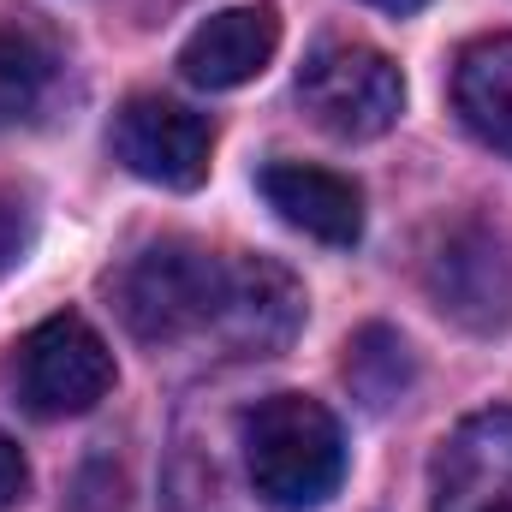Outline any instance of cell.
I'll use <instances>...</instances> for the list:
<instances>
[{
  "label": "cell",
  "mask_w": 512,
  "mask_h": 512,
  "mask_svg": "<svg viewBox=\"0 0 512 512\" xmlns=\"http://www.w3.org/2000/svg\"><path fill=\"white\" fill-rule=\"evenodd\" d=\"M30 495V459L18 453L12 435H0V512H12Z\"/></svg>",
  "instance_id": "cell-14"
},
{
  "label": "cell",
  "mask_w": 512,
  "mask_h": 512,
  "mask_svg": "<svg viewBox=\"0 0 512 512\" xmlns=\"http://www.w3.org/2000/svg\"><path fill=\"white\" fill-rule=\"evenodd\" d=\"M453 108L489 149L512 155V36H483L459 54Z\"/></svg>",
  "instance_id": "cell-11"
},
{
  "label": "cell",
  "mask_w": 512,
  "mask_h": 512,
  "mask_svg": "<svg viewBox=\"0 0 512 512\" xmlns=\"http://www.w3.org/2000/svg\"><path fill=\"white\" fill-rule=\"evenodd\" d=\"M114 393V352L108 340L78 316L60 310L36 322L18 346V399L36 417H84Z\"/></svg>",
  "instance_id": "cell-4"
},
{
  "label": "cell",
  "mask_w": 512,
  "mask_h": 512,
  "mask_svg": "<svg viewBox=\"0 0 512 512\" xmlns=\"http://www.w3.org/2000/svg\"><path fill=\"white\" fill-rule=\"evenodd\" d=\"M429 507L512 512V411H477L435 447Z\"/></svg>",
  "instance_id": "cell-8"
},
{
  "label": "cell",
  "mask_w": 512,
  "mask_h": 512,
  "mask_svg": "<svg viewBox=\"0 0 512 512\" xmlns=\"http://www.w3.org/2000/svg\"><path fill=\"white\" fill-rule=\"evenodd\" d=\"M209 149H215V131L185 102L131 96L114 114V155L126 161V173L161 191H197L209 179Z\"/></svg>",
  "instance_id": "cell-6"
},
{
  "label": "cell",
  "mask_w": 512,
  "mask_h": 512,
  "mask_svg": "<svg viewBox=\"0 0 512 512\" xmlns=\"http://www.w3.org/2000/svg\"><path fill=\"white\" fill-rule=\"evenodd\" d=\"M364 6H376V12H399V18H405V12H417V6H429V0H364Z\"/></svg>",
  "instance_id": "cell-16"
},
{
  "label": "cell",
  "mask_w": 512,
  "mask_h": 512,
  "mask_svg": "<svg viewBox=\"0 0 512 512\" xmlns=\"http://www.w3.org/2000/svg\"><path fill=\"white\" fill-rule=\"evenodd\" d=\"M256 191L268 197V209L298 227L304 239H322V245H358L364 239V191L334 173V167H310V161H268Z\"/></svg>",
  "instance_id": "cell-9"
},
{
  "label": "cell",
  "mask_w": 512,
  "mask_h": 512,
  "mask_svg": "<svg viewBox=\"0 0 512 512\" xmlns=\"http://www.w3.org/2000/svg\"><path fill=\"white\" fill-rule=\"evenodd\" d=\"M221 286H227V256L203 251L191 239H161L126 262L114 298L143 346H179L215 328Z\"/></svg>",
  "instance_id": "cell-2"
},
{
  "label": "cell",
  "mask_w": 512,
  "mask_h": 512,
  "mask_svg": "<svg viewBox=\"0 0 512 512\" xmlns=\"http://www.w3.org/2000/svg\"><path fill=\"white\" fill-rule=\"evenodd\" d=\"M298 102L328 137L370 143L405 114V78L382 48L334 36V42H316L310 60L298 66Z\"/></svg>",
  "instance_id": "cell-3"
},
{
  "label": "cell",
  "mask_w": 512,
  "mask_h": 512,
  "mask_svg": "<svg viewBox=\"0 0 512 512\" xmlns=\"http://www.w3.org/2000/svg\"><path fill=\"white\" fill-rule=\"evenodd\" d=\"M30 245V221H24V203L12 197V191H0V274L24 256Z\"/></svg>",
  "instance_id": "cell-15"
},
{
  "label": "cell",
  "mask_w": 512,
  "mask_h": 512,
  "mask_svg": "<svg viewBox=\"0 0 512 512\" xmlns=\"http://www.w3.org/2000/svg\"><path fill=\"white\" fill-rule=\"evenodd\" d=\"M245 471L251 489L280 512H310L322 507L340 477H346V435L340 417L310 399V393H268L256 399L239 423Z\"/></svg>",
  "instance_id": "cell-1"
},
{
  "label": "cell",
  "mask_w": 512,
  "mask_h": 512,
  "mask_svg": "<svg viewBox=\"0 0 512 512\" xmlns=\"http://www.w3.org/2000/svg\"><path fill=\"white\" fill-rule=\"evenodd\" d=\"M423 286L441 316H453L471 334H501L512 328V251L507 239L483 221H453L429 256H423Z\"/></svg>",
  "instance_id": "cell-5"
},
{
  "label": "cell",
  "mask_w": 512,
  "mask_h": 512,
  "mask_svg": "<svg viewBox=\"0 0 512 512\" xmlns=\"http://www.w3.org/2000/svg\"><path fill=\"white\" fill-rule=\"evenodd\" d=\"M346 382H352V393H358L370 411L393 405V399L411 387V346H405L387 322L358 328V334L346 340Z\"/></svg>",
  "instance_id": "cell-13"
},
{
  "label": "cell",
  "mask_w": 512,
  "mask_h": 512,
  "mask_svg": "<svg viewBox=\"0 0 512 512\" xmlns=\"http://www.w3.org/2000/svg\"><path fill=\"white\" fill-rule=\"evenodd\" d=\"M280 48V12L268 0L256 6H227V12H209L185 48H179V72L197 84V90H239L262 78V66L274 60Z\"/></svg>",
  "instance_id": "cell-10"
},
{
  "label": "cell",
  "mask_w": 512,
  "mask_h": 512,
  "mask_svg": "<svg viewBox=\"0 0 512 512\" xmlns=\"http://www.w3.org/2000/svg\"><path fill=\"white\" fill-rule=\"evenodd\" d=\"M304 286L286 262L274 256H233L227 262V286H221V310H215V328L227 352L239 358H274L298 340L304 328Z\"/></svg>",
  "instance_id": "cell-7"
},
{
  "label": "cell",
  "mask_w": 512,
  "mask_h": 512,
  "mask_svg": "<svg viewBox=\"0 0 512 512\" xmlns=\"http://www.w3.org/2000/svg\"><path fill=\"white\" fill-rule=\"evenodd\" d=\"M54 84V42L30 18H0V131L30 120Z\"/></svg>",
  "instance_id": "cell-12"
}]
</instances>
